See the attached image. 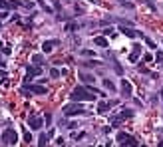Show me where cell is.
<instances>
[{"mask_svg": "<svg viewBox=\"0 0 163 147\" xmlns=\"http://www.w3.org/2000/svg\"><path fill=\"white\" fill-rule=\"evenodd\" d=\"M153 60H155V58H153L151 54H145V56H143V62H149V64H151Z\"/></svg>", "mask_w": 163, "mask_h": 147, "instance_id": "23", "label": "cell"}, {"mask_svg": "<svg viewBox=\"0 0 163 147\" xmlns=\"http://www.w3.org/2000/svg\"><path fill=\"white\" fill-rule=\"evenodd\" d=\"M32 141V133L30 131H24V143H30Z\"/></svg>", "mask_w": 163, "mask_h": 147, "instance_id": "22", "label": "cell"}, {"mask_svg": "<svg viewBox=\"0 0 163 147\" xmlns=\"http://www.w3.org/2000/svg\"><path fill=\"white\" fill-rule=\"evenodd\" d=\"M120 86H121V93H123L125 98H129V95H131V84L127 82V79H121Z\"/></svg>", "mask_w": 163, "mask_h": 147, "instance_id": "11", "label": "cell"}, {"mask_svg": "<svg viewBox=\"0 0 163 147\" xmlns=\"http://www.w3.org/2000/svg\"><path fill=\"white\" fill-rule=\"evenodd\" d=\"M96 95H98V93L90 91V90H87V86H86V88H84V86H78V88H74L72 93H70L72 102H94Z\"/></svg>", "mask_w": 163, "mask_h": 147, "instance_id": "1", "label": "cell"}, {"mask_svg": "<svg viewBox=\"0 0 163 147\" xmlns=\"http://www.w3.org/2000/svg\"><path fill=\"white\" fill-rule=\"evenodd\" d=\"M104 34H106V36H113V28H106Z\"/></svg>", "mask_w": 163, "mask_h": 147, "instance_id": "28", "label": "cell"}, {"mask_svg": "<svg viewBox=\"0 0 163 147\" xmlns=\"http://www.w3.org/2000/svg\"><path fill=\"white\" fill-rule=\"evenodd\" d=\"M161 98H163V91H161Z\"/></svg>", "mask_w": 163, "mask_h": 147, "instance_id": "32", "label": "cell"}, {"mask_svg": "<svg viewBox=\"0 0 163 147\" xmlns=\"http://www.w3.org/2000/svg\"><path fill=\"white\" fill-rule=\"evenodd\" d=\"M44 119L42 115H38V113H32L30 117H28V127L32 129V131H40L42 129V125H44Z\"/></svg>", "mask_w": 163, "mask_h": 147, "instance_id": "3", "label": "cell"}, {"mask_svg": "<svg viewBox=\"0 0 163 147\" xmlns=\"http://www.w3.org/2000/svg\"><path fill=\"white\" fill-rule=\"evenodd\" d=\"M2 143H4V145H16V143H18V133H16L14 129H4Z\"/></svg>", "mask_w": 163, "mask_h": 147, "instance_id": "5", "label": "cell"}, {"mask_svg": "<svg viewBox=\"0 0 163 147\" xmlns=\"http://www.w3.org/2000/svg\"><path fill=\"white\" fill-rule=\"evenodd\" d=\"M44 119H46V123L50 125V123H52V113H46V115H44Z\"/></svg>", "mask_w": 163, "mask_h": 147, "instance_id": "26", "label": "cell"}, {"mask_svg": "<svg viewBox=\"0 0 163 147\" xmlns=\"http://www.w3.org/2000/svg\"><path fill=\"white\" fill-rule=\"evenodd\" d=\"M80 79L86 82V84H94V76H92V74H86V72H80Z\"/></svg>", "mask_w": 163, "mask_h": 147, "instance_id": "13", "label": "cell"}, {"mask_svg": "<svg viewBox=\"0 0 163 147\" xmlns=\"http://www.w3.org/2000/svg\"><path fill=\"white\" fill-rule=\"evenodd\" d=\"M139 56H141V46L135 44V46H133V50H131V54H129V62H131V64H135V62L139 60Z\"/></svg>", "mask_w": 163, "mask_h": 147, "instance_id": "8", "label": "cell"}, {"mask_svg": "<svg viewBox=\"0 0 163 147\" xmlns=\"http://www.w3.org/2000/svg\"><path fill=\"white\" fill-rule=\"evenodd\" d=\"M104 88L109 90V91H115V90H118V88H115V84H113L111 79H104Z\"/></svg>", "mask_w": 163, "mask_h": 147, "instance_id": "16", "label": "cell"}, {"mask_svg": "<svg viewBox=\"0 0 163 147\" xmlns=\"http://www.w3.org/2000/svg\"><path fill=\"white\" fill-rule=\"evenodd\" d=\"M123 145H125V147H127V145H137V139H135L133 135H129V137H127V141H125Z\"/></svg>", "mask_w": 163, "mask_h": 147, "instance_id": "19", "label": "cell"}, {"mask_svg": "<svg viewBox=\"0 0 163 147\" xmlns=\"http://www.w3.org/2000/svg\"><path fill=\"white\" fill-rule=\"evenodd\" d=\"M0 30H2V24H0Z\"/></svg>", "mask_w": 163, "mask_h": 147, "instance_id": "31", "label": "cell"}, {"mask_svg": "<svg viewBox=\"0 0 163 147\" xmlns=\"http://www.w3.org/2000/svg\"><path fill=\"white\" fill-rule=\"evenodd\" d=\"M155 60H157V62H163V52H161V50L155 54Z\"/></svg>", "mask_w": 163, "mask_h": 147, "instance_id": "27", "label": "cell"}, {"mask_svg": "<svg viewBox=\"0 0 163 147\" xmlns=\"http://www.w3.org/2000/svg\"><path fill=\"white\" fill-rule=\"evenodd\" d=\"M120 30H121L125 36H129V38H145L141 32H137V30H131V28H125V26H121Z\"/></svg>", "mask_w": 163, "mask_h": 147, "instance_id": "9", "label": "cell"}, {"mask_svg": "<svg viewBox=\"0 0 163 147\" xmlns=\"http://www.w3.org/2000/svg\"><path fill=\"white\" fill-rule=\"evenodd\" d=\"M133 109H123V111L120 113V115H113V117H111V123L113 125H118V123H121V121H123V119H129V117H133Z\"/></svg>", "mask_w": 163, "mask_h": 147, "instance_id": "6", "label": "cell"}, {"mask_svg": "<svg viewBox=\"0 0 163 147\" xmlns=\"http://www.w3.org/2000/svg\"><path fill=\"white\" fill-rule=\"evenodd\" d=\"M32 62L36 64V66H42V64H44V56H40V54H34V56H32Z\"/></svg>", "mask_w": 163, "mask_h": 147, "instance_id": "17", "label": "cell"}, {"mask_svg": "<svg viewBox=\"0 0 163 147\" xmlns=\"http://www.w3.org/2000/svg\"><path fill=\"white\" fill-rule=\"evenodd\" d=\"M58 44H60L58 40H46V42L42 44V50H44V54H50V52L54 50V46H58Z\"/></svg>", "mask_w": 163, "mask_h": 147, "instance_id": "10", "label": "cell"}, {"mask_svg": "<svg viewBox=\"0 0 163 147\" xmlns=\"http://www.w3.org/2000/svg\"><path fill=\"white\" fill-rule=\"evenodd\" d=\"M48 143V135H44V133H40V139H38V145H46Z\"/></svg>", "mask_w": 163, "mask_h": 147, "instance_id": "21", "label": "cell"}, {"mask_svg": "<svg viewBox=\"0 0 163 147\" xmlns=\"http://www.w3.org/2000/svg\"><path fill=\"white\" fill-rule=\"evenodd\" d=\"M108 109H109V103H106V102H99L98 103V113H99V115H104Z\"/></svg>", "mask_w": 163, "mask_h": 147, "instance_id": "14", "label": "cell"}, {"mask_svg": "<svg viewBox=\"0 0 163 147\" xmlns=\"http://www.w3.org/2000/svg\"><path fill=\"white\" fill-rule=\"evenodd\" d=\"M94 44L101 46V48H108V40H106L104 36H96V38H94Z\"/></svg>", "mask_w": 163, "mask_h": 147, "instance_id": "12", "label": "cell"}, {"mask_svg": "<svg viewBox=\"0 0 163 147\" xmlns=\"http://www.w3.org/2000/svg\"><path fill=\"white\" fill-rule=\"evenodd\" d=\"M82 113H86V111H84V105H82L80 102H72V103H68V105H64V115L66 117L82 115Z\"/></svg>", "mask_w": 163, "mask_h": 147, "instance_id": "2", "label": "cell"}, {"mask_svg": "<svg viewBox=\"0 0 163 147\" xmlns=\"http://www.w3.org/2000/svg\"><path fill=\"white\" fill-rule=\"evenodd\" d=\"M22 93H36V95H42V93H48V90L44 86H38V84H26L22 86Z\"/></svg>", "mask_w": 163, "mask_h": 147, "instance_id": "4", "label": "cell"}, {"mask_svg": "<svg viewBox=\"0 0 163 147\" xmlns=\"http://www.w3.org/2000/svg\"><path fill=\"white\" fill-rule=\"evenodd\" d=\"M74 30H78V24L76 22H68V24H66V32H74Z\"/></svg>", "mask_w": 163, "mask_h": 147, "instance_id": "18", "label": "cell"}, {"mask_svg": "<svg viewBox=\"0 0 163 147\" xmlns=\"http://www.w3.org/2000/svg\"><path fill=\"white\" fill-rule=\"evenodd\" d=\"M8 4H10L8 0H0V8H2V10H4V8H8Z\"/></svg>", "mask_w": 163, "mask_h": 147, "instance_id": "25", "label": "cell"}, {"mask_svg": "<svg viewBox=\"0 0 163 147\" xmlns=\"http://www.w3.org/2000/svg\"><path fill=\"white\" fill-rule=\"evenodd\" d=\"M6 16H8V12H6V10H2V8H0V18H6Z\"/></svg>", "mask_w": 163, "mask_h": 147, "instance_id": "29", "label": "cell"}, {"mask_svg": "<svg viewBox=\"0 0 163 147\" xmlns=\"http://www.w3.org/2000/svg\"><path fill=\"white\" fill-rule=\"evenodd\" d=\"M127 133H123V131H120V133H118V137H115V141H118V143H120V145H123V143H125V141H127Z\"/></svg>", "mask_w": 163, "mask_h": 147, "instance_id": "15", "label": "cell"}, {"mask_svg": "<svg viewBox=\"0 0 163 147\" xmlns=\"http://www.w3.org/2000/svg\"><path fill=\"white\" fill-rule=\"evenodd\" d=\"M145 42H147V46H149L151 50H153V48H155V42H153L151 38H147V36H145Z\"/></svg>", "mask_w": 163, "mask_h": 147, "instance_id": "24", "label": "cell"}, {"mask_svg": "<svg viewBox=\"0 0 163 147\" xmlns=\"http://www.w3.org/2000/svg\"><path fill=\"white\" fill-rule=\"evenodd\" d=\"M4 66H6V64H4V62H0V68H4Z\"/></svg>", "mask_w": 163, "mask_h": 147, "instance_id": "30", "label": "cell"}, {"mask_svg": "<svg viewBox=\"0 0 163 147\" xmlns=\"http://www.w3.org/2000/svg\"><path fill=\"white\" fill-rule=\"evenodd\" d=\"M38 74H40V68L36 70V68H32V66H26V78H24V82L30 84L32 78H34V76H38Z\"/></svg>", "mask_w": 163, "mask_h": 147, "instance_id": "7", "label": "cell"}, {"mask_svg": "<svg viewBox=\"0 0 163 147\" xmlns=\"http://www.w3.org/2000/svg\"><path fill=\"white\" fill-rule=\"evenodd\" d=\"M60 74H62V72H60L58 68H52V70H50V78H60Z\"/></svg>", "mask_w": 163, "mask_h": 147, "instance_id": "20", "label": "cell"}]
</instances>
